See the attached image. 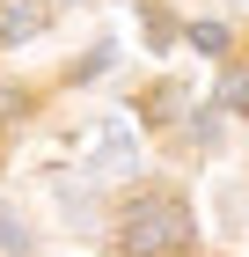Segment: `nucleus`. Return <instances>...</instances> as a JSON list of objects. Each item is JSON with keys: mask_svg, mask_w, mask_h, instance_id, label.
I'll use <instances>...</instances> for the list:
<instances>
[{"mask_svg": "<svg viewBox=\"0 0 249 257\" xmlns=\"http://www.w3.org/2000/svg\"><path fill=\"white\" fill-rule=\"evenodd\" d=\"M191 242V213H183V198H132L125 220H117V250L125 257H176Z\"/></svg>", "mask_w": 249, "mask_h": 257, "instance_id": "1", "label": "nucleus"}, {"mask_svg": "<svg viewBox=\"0 0 249 257\" xmlns=\"http://www.w3.org/2000/svg\"><path fill=\"white\" fill-rule=\"evenodd\" d=\"M110 59H117L110 44H96V52H88V59H81V81H96V74H103V66H110Z\"/></svg>", "mask_w": 249, "mask_h": 257, "instance_id": "5", "label": "nucleus"}, {"mask_svg": "<svg viewBox=\"0 0 249 257\" xmlns=\"http://www.w3.org/2000/svg\"><path fill=\"white\" fill-rule=\"evenodd\" d=\"M44 30V0H0V44H30Z\"/></svg>", "mask_w": 249, "mask_h": 257, "instance_id": "2", "label": "nucleus"}, {"mask_svg": "<svg viewBox=\"0 0 249 257\" xmlns=\"http://www.w3.org/2000/svg\"><path fill=\"white\" fill-rule=\"evenodd\" d=\"M191 44L198 52H227V22H191Z\"/></svg>", "mask_w": 249, "mask_h": 257, "instance_id": "4", "label": "nucleus"}, {"mask_svg": "<svg viewBox=\"0 0 249 257\" xmlns=\"http://www.w3.org/2000/svg\"><path fill=\"white\" fill-rule=\"evenodd\" d=\"M15 250H22V228H15L8 213H0V257H15Z\"/></svg>", "mask_w": 249, "mask_h": 257, "instance_id": "6", "label": "nucleus"}, {"mask_svg": "<svg viewBox=\"0 0 249 257\" xmlns=\"http://www.w3.org/2000/svg\"><path fill=\"white\" fill-rule=\"evenodd\" d=\"M220 110H242V118H249V74H227V81H220Z\"/></svg>", "mask_w": 249, "mask_h": 257, "instance_id": "3", "label": "nucleus"}]
</instances>
